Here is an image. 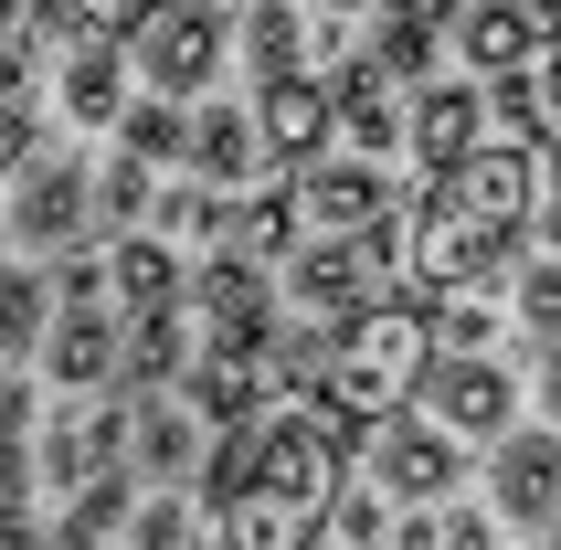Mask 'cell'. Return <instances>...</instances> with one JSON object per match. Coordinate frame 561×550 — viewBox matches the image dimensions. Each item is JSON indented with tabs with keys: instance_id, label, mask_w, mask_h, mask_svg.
I'll list each match as a JSON object with an SVG mask.
<instances>
[{
	"instance_id": "obj_28",
	"label": "cell",
	"mask_w": 561,
	"mask_h": 550,
	"mask_svg": "<svg viewBox=\"0 0 561 550\" xmlns=\"http://www.w3.org/2000/svg\"><path fill=\"white\" fill-rule=\"evenodd\" d=\"M22 497H32V392L0 381V508H22Z\"/></svg>"
},
{
	"instance_id": "obj_9",
	"label": "cell",
	"mask_w": 561,
	"mask_h": 550,
	"mask_svg": "<svg viewBox=\"0 0 561 550\" xmlns=\"http://www.w3.org/2000/svg\"><path fill=\"white\" fill-rule=\"evenodd\" d=\"M488 508L499 519H561V424H508L488 445Z\"/></svg>"
},
{
	"instance_id": "obj_26",
	"label": "cell",
	"mask_w": 561,
	"mask_h": 550,
	"mask_svg": "<svg viewBox=\"0 0 561 550\" xmlns=\"http://www.w3.org/2000/svg\"><path fill=\"white\" fill-rule=\"evenodd\" d=\"M43 318H54V275L11 265V275H0V360H22L32 339H43Z\"/></svg>"
},
{
	"instance_id": "obj_10",
	"label": "cell",
	"mask_w": 561,
	"mask_h": 550,
	"mask_svg": "<svg viewBox=\"0 0 561 550\" xmlns=\"http://www.w3.org/2000/svg\"><path fill=\"white\" fill-rule=\"evenodd\" d=\"M381 497H392V508H435V497H456V477H467V445H456V434L445 424H424V413H392V424H381Z\"/></svg>"
},
{
	"instance_id": "obj_17",
	"label": "cell",
	"mask_w": 561,
	"mask_h": 550,
	"mask_svg": "<svg viewBox=\"0 0 561 550\" xmlns=\"http://www.w3.org/2000/svg\"><path fill=\"white\" fill-rule=\"evenodd\" d=\"M106 307H117V318L181 307V254L159 244V233H117V244H106Z\"/></svg>"
},
{
	"instance_id": "obj_49",
	"label": "cell",
	"mask_w": 561,
	"mask_h": 550,
	"mask_svg": "<svg viewBox=\"0 0 561 550\" xmlns=\"http://www.w3.org/2000/svg\"><path fill=\"white\" fill-rule=\"evenodd\" d=\"M551 550H561V540H551Z\"/></svg>"
},
{
	"instance_id": "obj_3",
	"label": "cell",
	"mask_w": 561,
	"mask_h": 550,
	"mask_svg": "<svg viewBox=\"0 0 561 550\" xmlns=\"http://www.w3.org/2000/svg\"><path fill=\"white\" fill-rule=\"evenodd\" d=\"M424 360H435V318L413 297H371V307H350L329 329V350H318V402L340 424H392V413H413Z\"/></svg>"
},
{
	"instance_id": "obj_39",
	"label": "cell",
	"mask_w": 561,
	"mask_h": 550,
	"mask_svg": "<svg viewBox=\"0 0 561 550\" xmlns=\"http://www.w3.org/2000/svg\"><path fill=\"white\" fill-rule=\"evenodd\" d=\"M530 85H540V117L561 127V32H551V43H540V64H530Z\"/></svg>"
},
{
	"instance_id": "obj_23",
	"label": "cell",
	"mask_w": 561,
	"mask_h": 550,
	"mask_svg": "<svg viewBox=\"0 0 561 550\" xmlns=\"http://www.w3.org/2000/svg\"><path fill=\"white\" fill-rule=\"evenodd\" d=\"M149 191H159V170L117 149L106 170H85V213L106 222V233H138V222H149Z\"/></svg>"
},
{
	"instance_id": "obj_31",
	"label": "cell",
	"mask_w": 561,
	"mask_h": 550,
	"mask_svg": "<svg viewBox=\"0 0 561 550\" xmlns=\"http://www.w3.org/2000/svg\"><path fill=\"white\" fill-rule=\"evenodd\" d=\"M519 329L551 350L561 339V254H540V265H519Z\"/></svg>"
},
{
	"instance_id": "obj_6",
	"label": "cell",
	"mask_w": 561,
	"mask_h": 550,
	"mask_svg": "<svg viewBox=\"0 0 561 550\" xmlns=\"http://www.w3.org/2000/svg\"><path fill=\"white\" fill-rule=\"evenodd\" d=\"M32 360H43V381H54L64 402L117 392V307H106V297H54V318H43V339H32Z\"/></svg>"
},
{
	"instance_id": "obj_7",
	"label": "cell",
	"mask_w": 561,
	"mask_h": 550,
	"mask_svg": "<svg viewBox=\"0 0 561 550\" xmlns=\"http://www.w3.org/2000/svg\"><path fill=\"white\" fill-rule=\"evenodd\" d=\"M286 213H297V233L350 244V233H371V222L392 213V181H381V159H329L318 149L308 170H297V191H286Z\"/></svg>"
},
{
	"instance_id": "obj_25",
	"label": "cell",
	"mask_w": 561,
	"mask_h": 550,
	"mask_svg": "<svg viewBox=\"0 0 561 550\" xmlns=\"http://www.w3.org/2000/svg\"><path fill=\"white\" fill-rule=\"evenodd\" d=\"M297 244V213H286V191H254V202H233L222 213V254H244V265H265V254Z\"/></svg>"
},
{
	"instance_id": "obj_13",
	"label": "cell",
	"mask_w": 561,
	"mask_h": 550,
	"mask_svg": "<svg viewBox=\"0 0 561 550\" xmlns=\"http://www.w3.org/2000/svg\"><path fill=\"white\" fill-rule=\"evenodd\" d=\"M191 456H202L191 402L181 392H127V466H138V488H181Z\"/></svg>"
},
{
	"instance_id": "obj_14",
	"label": "cell",
	"mask_w": 561,
	"mask_h": 550,
	"mask_svg": "<svg viewBox=\"0 0 561 550\" xmlns=\"http://www.w3.org/2000/svg\"><path fill=\"white\" fill-rule=\"evenodd\" d=\"M329 127L350 138V159H392L403 149V106H392V75H381L371 54H350L340 75H329Z\"/></svg>"
},
{
	"instance_id": "obj_33",
	"label": "cell",
	"mask_w": 561,
	"mask_h": 550,
	"mask_svg": "<svg viewBox=\"0 0 561 550\" xmlns=\"http://www.w3.org/2000/svg\"><path fill=\"white\" fill-rule=\"evenodd\" d=\"M329 529H340V550H381V540H392V497H381V488L329 497Z\"/></svg>"
},
{
	"instance_id": "obj_44",
	"label": "cell",
	"mask_w": 561,
	"mask_h": 550,
	"mask_svg": "<svg viewBox=\"0 0 561 550\" xmlns=\"http://www.w3.org/2000/svg\"><path fill=\"white\" fill-rule=\"evenodd\" d=\"M519 11H530V22H540V43H551V32H561V0H519Z\"/></svg>"
},
{
	"instance_id": "obj_43",
	"label": "cell",
	"mask_w": 561,
	"mask_h": 550,
	"mask_svg": "<svg viewBox=\"0 0 561 550\" xmlns=\"http://www.w3.org/2000/svg\"><path fill=\"white\" fill-rule=\"evenodd\" d=\"M43 11L54 0H0V32H43Z\"/></svg>"
},
{
	"instance_id": "obj_22",
	"label": "cell",
	"mask_w": 561,
	"mask_h": 550,
	"mask_svg": "<svg viewBox=\"0 0 561 550\" xmlns=\"http://www.w3.org/2000/svg\"><path fill=\"white\" fill-rule=\"evenodd\" d=\"M32 477H43L54 497H75V488L95 477V434H85V402H75V413H54V424H32Z\"/></svg>"
},
{
	"instance_id": "obj_42",
	"label": "cell",
	"mask_w": 561,
	"mask_h": 550,
	"mask_svg": "<svg viewBox=\"0 0 561 550\" xmlns=\"http://www.w3.org/2000/svg\"><path fill=\"white\" fill-rule=\"evenodd\" d=\"M540 413H551V424H561V339H551V350H540Z\"/></svg>"
},
{
	"instance_id": "obj_1",
	"label": "cell",
	"mask_w": 561,
	"mask_h": 550,
	"mask_svg": "<svg viewBox=\"0 0 561 550\" xmlns=\"http://www.w3.org/2000/svg\"><path fill=\"white\" fill-rule=\"evenodd\" d=\"M530 213H540L530 138H477L467 159H445L435 181H424V202H413L392 265L413 275V297H467V286H488V275L519 254Z\"/></svg>"
},
{
	"instance_id": "obj_24",
	"label": "cell",
	"mask_w": 561,
	"mask_h": 550,
	"mask_svg": "<svg viewBox=\"0 0 561 550\" xmlns=\"http://www.w3.org/2000/svg\"><path fill=\"white\" fill-rule=\"evenodd\" d=\"M181 138H191L181 95H127V106H117V149H127V159L170 170V159H181Z\"/></svg>"
},
{
	"instance_id": "obj_41",
	"label": "cell",
	"mask_w": 561,
	"mask_h": 550,
	"mask_svg": "<svg viewBox=\"0 0 561 550\" xmlns=\"http://www.w3.org/2000/svg\"><path fill=\"white\" fill-rule=\"evenodd\" d=\"M0 550H43V529H32V508H0Z\"/></svg>"
},
{
	"instance_id": "obj_30",
	"label": "cell",
	"mask_w": 561,
	"mask_h": 550,
	"mask_svg": "<svg viewBox=\"0 0 561 550\" xmlns=\"http://www.w3.org/2000/svg\"><path fill=\"white\" fill-rule=\"evenodd\" d=\"M127 550H191V508H181V488H149V508H127Z\"/></svg>"
},
{
	"instance_id": "obj_4",
	"label": "cell",
	"mask_w": 561,
	"mask_h": 550,
	"mask_svg": "<svg viewBox=\"0 0 561 550\" xmlns=\"http://www.w3.org/2000/svg\"><path fill=\"white\" fill-rule=\"evenodd\" d=\"M222 43H233L222 0H159L117 54L138 64V85H149V95H202V85L222 75Z\"/></svg>"
},
{
	"instance_id": "obj_2",
	"label": "cell",
	"mask_w": 561,
	"mask_h": 550,
	"mask_svg": "<svg viewBox=\"0 0 561 550\" xmlns=\"http://www.w3.org/2000/svg\"><path fill=\"white\" fill-rule=\"evenodd\" d=\"M350 434L318 392H286L254 413L244 434V477H233V497H222V550H297V540H329V497H340V456Z\"/></svg>"
},
{
	"instance_id": "obj_40",
	"label": "cell",
	"mask_w": 561,
	"mask_h": 550,
	"mask_svg": "<svg viewBox=\"0 0 561 550\" xmlns=\"http://www.w3.org/2000/svg\"><path fill=\"white\" fill-rule=\"evenodd\" d=\"M381 11H392V22H424V32H445L456 11H467V0H381Z\"/></svg>"
},
{
	"instance_id": "obj_35",
	"label": "cell",
	"mask_w": 561,
	"mask_h": 550,
	"mask_svg": "<svg viewBox=\"0 0 561 550\" xmlns=\"http://www.w3.org/2000/svg\"><path fill=\"white\" fill-rule=\"evenodd\" d=\"M32 43L43 32H0V106H32Z\"/></svg>"
},
{
	"instance_id": "obj_37",
	"label": "cell",
	"mask_w": 561,
	"mask_h": 550,
	"mask_svg": "<svg viewBox=\"0 0 561 550\" xmlns=\"http://www.w3.org/2000/svg\"><path fill=\"white\" fill-rule=\"evenodd\" d=\"M381 550H445L435 540V508H392V540H381Z\"/></svg>"
},
{
	"instance_id": "obj_20",
	"label": "cell",
	"mask_w": 561,
	"mask_h": 550,
	"mask_svg": "<svg viewBox=\"0 0 561 550\" xmlns=\"http://www.w3.org/2000/svg\"><path fill=\"white\" fill-rule=\"evenodd\" d=\"M244 64H254V85L308 75V11L297 0H244Z\"/></svg>"
},
{
	"instance_id": "obj_34",
	"label": "cell",
	"mask_w": 561,
	"mask_h": 550,
	"mask_svg": "<svg viewBox=\"0 0 561 550\" xmlns=\"http://www.w3.org/2000/svg\"><path fill=\"white\" fill-rule=\"evenodd\" d=\"M32 159H43V117H32V106H0V181L32 170Z\"/></svg>"
},
{
	"instance_id": "obj_32",
	"label": "cell",
	"mask_w": 561,
	"mask_h": 550,
	"mask_svg": "<svg viewBox=\"0 0 561 550\" xmlns=\"http://www.w3.org/2000/svg\"><path fill=\"white\" fill-rule=\"evenodd\" d=\"M424 318H435V339H445V350H488V339H499V307L477 297V286H467V297H435Z\"/></svg>"
},
{
	"instance_id": "obj_21",
	"label": "cell",
	"mask_w": 561,
	"mask_h": 550,
	"mask_svg": "<svg viewBox=\"0 0 561 550\" xmlns=\"http://www.w3.org/2000/svg\"><path fill=\"white\" fill-rule=\"evenodd\" d=\"M222 213H233V191H202V181H181V191H149V222H138V233H159V244L170 254H213L222 244Z\"/></svg>"
},
{
	"instance_id": "obj_29",
	"label": "cell",
	"mask_w": 561,
	"mask_h": 550,
	"mask_svg": "<svg viewBox=\"0 0 561 550\" xmlns=\"http://www.w3.org/2000/svg\"><path fill=\"white\" fill-rule=\"evenodd\" d=\"M371 64L392 75V85H424V75H435V32H424V22H392V11H381V22H371Z\"/></svg>"
},
{
	"instance_id": "obj_47",
	"label": "cell",
	"mask_w": 561,
	"mask_h": 550,
	"mask_svg": "<svg viewBox=\"0 0 561 550\" xmlns=\"http://www.w3.org/2000/svg\"><path fill=\"white\" fill-rule=\"evenodd\" d=\"M297 550H329V540H297Z\"/></svg>"
},
{
	"instance_id": "obj_11",
	"label": "cell",
	"mask_w": 561,
	"mask_h": 550,
	"mask_svg": "<svg viewBox=\"0 0 561 550\" xmlns=\"http://www.w3.org/2000/svg\"><path fill=\"white\" fill-rule=\"evenodd\" d=\"M286 307H297V329H340L350 307H371V254L360 244H329V233H308V244L286 254Z\"/></svg>"
},
{
	"instance_id": "obj_15",
	"label": "cell",
	"mask_w": 561,
	"mask_h": 550,
	"mask_svg": "<svg viewBox=\"0 0 561 550\" xmlns=\"http://www.w3.org/2000/svg\"><path fill=\"white\" fill-rule=\"evenodd\" d=\"M191 181L202 191H254V170H265V149H254V106H191Z\"/></svg>"
},
{
	"instance_id": "obj_12",
	"label": "cell",
	"mask_w": 561,
	"mask_h": 550,
	"mask_svg": "<svg viewBox=\"0 0 561 550\" xmlns=\"http://www.w3.org/2000/svg\"><path fill=\"white\" fill-rule=\"evenodd\" d=\"M340 127H329V85L318 75H276V85H254V149L286 159V170H308Z\"/></svg>"
},
{
	"instance_id": "obj_36",
	"label": "cell",
	"mask_w": 561,
	"mask_h": 550,
	"mask_svg": "<svg viewBox=\"0 0 561 550\" xmlns=\"http://www.w3.org/2000/svg\"><path fill=\"white\" fill-rule=\"evenodd\" d=\"M435 540H445V550H499V508H445Z\"/></svg>"
},
{
	"instance_id": "obj_8",
	"label": "cell",
	"mask_w": 561,
	"mask_h": 550,
	"mask_svg": "<svg viewBox=\"0 0 561 550\" xmlns=\"http://www.w3.org/2000/svg\"><path fill=\"white\" fill-rule=\"evenodd\" d=\"M85 170L75 159H32V170H11V254L22 265H43V254H64V244H85Z\"/></svg>"
},
{
	"instance_id": "obj_18",
	"label": "cell",
	"mask_w": 561,
	"mask_h": 550,
	"mask_svg": "<svg viewBox=\"0 0 561 550\" xmlns=\"http://www.w3.org/2000/svg\"><path fill=\"white\" fill-rule=\"evenodd\" d=\"M477 117H488V95H477V85H424V95H413V117H403V149L424 159V170H445V159L477 149Z\"/></svg>"
},
{
	"instance_id": "obj_48",
	"label": "cell",
	"mask_w": 561,
	"mask_h": 550,
	"mask_svg": "<svg viewBox=\"0 0 561 550\" xmlns=\"http://www.w3.org/2000/svg\"><path fill=\"white\" fill-rule=\"evenodd\" d=\"M0 381H11V360H0Z\"/></svg>"
},
{
	"instance_id": "obj_5",
	"label": "cell",
	"mask_w": 561,
	"mask_h": 550,
	"mask_svg": "<svg viewBox=\"0 0 561 550\" xmlns=\"http://www.w3.org/2000/svg\"><path fill=\"white\" fill-rule=\"evenodd\" d=\"M413 402H424V424H445L456 445H499V434L519 424V381H508L488 350H445V360H424Z\"/></svg>"
},
{
	"instance_id": "obj_45",
	"label": "cell",
	"mask_w": 561,
	"mask_h": 550,
	"mask_svg": "<svg viewBox=\"0 0 561 550\" xmlns=\"http://www.w3.org/2000/svg\"><path fill=\"white\" fill-rule=\"evenodd\" d=\"M318 11H329V22H350V11H381V0H318Z\"/></svg>"
},
{
	"instance_id": "obj_38",
	"label": "cell",
	"mask_w": 561,
	"mask_h": 550,
	"mask_svg": "<svg viewBox=\"0 0 561 550\" xmlns=\"http://www.w3.org/2000/svg\"><path fill=\"white\" fill-rule=\"evenodd\" d=\"M43 550H106V529H95V519H85V508H64V519H54V529H43Z\"/></svg>"
},
{
	"instance_id": "obj_19",
	"label": "cell",
	"mask_w": 561,
	"mask_h": 550,
	"mask_svg": "<svg viewBox=\"0 0 561 550\" xmlns=\"http://www.w3.org/2000/svg\"><path fill=\"white\" fill-rule=\"evenodd\" d=\"M54 106L75 127H117V106H127V54H117V43H75L64 75H54Z\"/></svg>"
},
{
	"instance_id": "obj_16",
	"label": "cell",
	"mask_w": 561,
	"mask_h": 550,
	"mask_svg": "<svg viewBox=\"0 0 561 550\" xmlns=\"http://www.w3.org/2000/svg\"><path fill=\"white\" fill-rule=\"evenodd\" d=\"M445 32H456L467 75H530V64H540V22L519 11V0H467Z\"/></svg>"
},
{
	"instance_id": "obj_46",
	"label": "cell",
	"mask_w": 561,
	"mask_h": 550,
	"mask_svg": "<svg viewBox=\"0 0 561 550\" xmlns=\"http://www.w3.org/2000/svg\"><path fill=\"white\" fill-rule=\"evenodd\" d=\"M551 254H561V191H551Z\"/></svg>"
},
{
	"instance_id": "obj_27",
	"label": "cell",
	"mask_w": 561,
	"mask_h": 550,
	"mask_svg": "<svg viewBox=\"0 0 561 550\" xmlns=\"http://www.w3.org/2000/svg\"><path fill=\"white\" fill-rule=\"evenodd\" d=\"M149 11H159V0H54L43 32H64V43H127Z\"/></svg>"
}]
</instances>
